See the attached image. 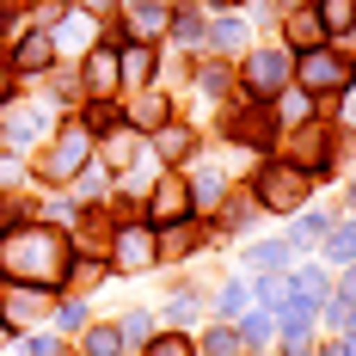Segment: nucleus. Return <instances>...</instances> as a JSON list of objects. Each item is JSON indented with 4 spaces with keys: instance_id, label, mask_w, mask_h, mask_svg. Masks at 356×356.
<instances>
[{
    "instance_id": "10",
    "label": "nucleus",
    "mask_w": 356,
    "mask_h": 356,
    "mask_svg": "<svg viewBox=\"0 0 356 356\" xmlns=\"http://www.w3.org/2000/svg\"><path fill=\"white\" fill-rule=\"evenodd\" d=\"M80 86L86 99H111L123 86V68H117V49H86V68H80Z\"/></svg>"
},
{
    "instance_id": "16",
    "label": "nucleus",
    "mask_w": 356,
    "mask_h": 356,
    "mask_svg": "<svg viewBox=\"0 0 356 356\" xmlns=\"http://www.w3.org/2000/svg\"><path fill=\"white\" fill-rule=\"evenodd\" d=\"M129 123H136V129H160V123H172V99L154 92V86H142V92L129 99Z\"/></svg>"
},
{
    "instance_id": "23",
    "label": "nucleus",
    "mask_w": 356,
    "mask_h": 356,
    "mask_svg": "<svg viewBox=\"0 0 356 356\" xmlns=\"http://www.w3.org/2000/svg\"><path fill=\"white\" fill-rule=\"evenodd\" d=\"M314 13H320V25H325V37H350V25H356V0H320V6H314Z\"/></svg>"
},
{
    "instance_id": "40",
    "label": "nucleus",
    "mask_w": 356,
    "mask_h": 356,
    "mask_svg": "<svg viewBox=\"0 0 356 356\" xmlns=\"http://www.w3.org/2000/svg\"><path fill=\"white\" fill-rule=\"evenodd\" d=\"M197 86H203V92H227V68L203 62V68H197Z\"/></svg>"
},
{
    "instance_id": "46",
    "label": "nucleus",
    "mask_w": 356,
    "mask_h": 356,
    "mask_svg": "<svg viewBox=\"0 0 356 356\" xmlns=\"http://www.w3.org/2000/svg\"><path fill=\"white\" fill-rule=\"evenodd\" d=\"M111 6H117V0H80V13H92V19H105Z\"/></svg>"
},
{
    "instance_id": "21",
    "label": "nucleus",
    "mask_w": 356,
    "mask_h": 356,
    "mask_svg": "<svg viewBox=\"0 0 356 356\" xmlns=\"http://www.w3.org/2000/svg\"><path fill=\"white\" fill-rule=\"evenodd\" d=\"M325 264H356V221H338V227H325Z\"/></svg>"
},
{
    "instance_id": "20",
    "label": "nucleus",
    "mask_w": 356,
    "mask_h": 356,
    "mask_svg": "<svg viewBox=\"0 0 356 356\" xmlns=\"http://www.w3.org/2000/svg\"><path fill=\"white\" fill-rule=\"evenodd\" d=\"M289 283H295V301H301V307H325V295H332V277H325L320 264H307V270L289 277Z\"/></svg>"
},
{
    "instance_id": "35",
    "label": "nucleus",
    "mask_w": 356,
    "mask_h": 356,
    "mask_svg": "<svg viewBox=\"0 0 356 356\" xmlns=\"http://www.w3.org/2000/svg\"><path fill=\"white\" fill-rule=\"evenodd\" d=\"M147 356H191V338L184 332H160V338H147Z\"/></svg>"
},
{
    "instance_id": "51",
    "label": "nucleus",
    "mask_w": 356,
    "mask_h": 356,
    "mask_svg": "<svg viewBox=\"0 0 356 356\" xmlns=\"http://www.w3.org/2000/svg\"><path fill=\"white\" fill-rule=\"evenodd\" d=\"M215 6H240V0H215Z\"/></svg>"
},
{
    "instance_id": "45",
    "label": "nucleus",
    "mask_w": 356,
    "mask_h": 356,
    "mask_svg": "<svg viewBox=\"0 0 356 356\" xmlns=\"http://www.w3.org/2000/svg\"><path fill=\"white\" fill-rule=\"evenodd\" d=\"M13 80H19V74H13L6 62H0V105H13Z\"/></svg>"
},
{
    "instance_id": "42",
    "label": "nucleus",
    "mask_w": 356,
    "mask_h": 356,
    "mask_svg": "<svg viewBox=\"0 0 356 356\" xmlns=\"http://www.w3.org/2000/svg\"><path fill=\"white\" fill-rule=\"evenodd\" d=\"M43 215H49V221H74L80 203H74V197H56V203H43Z\"/></svg>"
},
{
    "instance_id": "43",
    "label": "nucleus",
    "mask_w": 356,
    "mask_h": 356,
    "mask_svg": "<svg viewBox=\"0 0 356 356\" xmlns=\"http://www.w3.org/2000/svg\"><path fill=\"white\" fill-rule=\"evenodd\" d=\"M31 356H62V344H56V332H37V338H31Z\"/></svg>"
},
{
    "instance_id": "48",
    "label": "nucleus",
    "mask_w": 356,
    "mask_h": 356,
    "mask_svg": "<svg viewBox=\"0 0 356 356\" xmlns=\"http://www.w3.org/2000/svg\"><path fill=\"white\" fill-rule=\"evenodd\" d=\"M6 344H13V332H6V325H0V350H6Z\"/></svg>"
},
{
    "instance_id": "9",
    "label": "nucleus",
    "mask_w": 356,
    "mask_h": 356,
    "mask_svg": "<svg viewBox=\"0 0 356 356\" xmlns=\"http://www.w3.org/2000/svg\"><path fill=\"white\" fill-rule=\"evenodd\" d=\"M172 221H191V191H184V178H160L154 203H147V227H172Z\"/></svg>"
},
{
    "instance_id": "2",
    "label": "nucleus",
    "mask_w": 356,
    "mask_h": 356,
    "mask_svg": "<svg viewBox=\"0 0 356 356\" xmlns=\"http://www.w3.org/2000/svg\"><path fill=\"white\" fill-rule=\"evenodd\" d=\"M307 184H314V178L301 172L295 160H270V166L258 172V184H252V197H258V209L301 215V209H307Z\"/></svg>"
},
{
    "instance_id": "44",
    "label": "nucleus",
    "mask_w": 356,
    "mask_h": 356,
    "mask_svg": "<svg viewBox=\"0 0 356 356\" xmlns=\"http://www.w3.org/2000/svg\"><path fill=\"white\" fill-rule=\"evenodd\" d=\"M62 325H86V301H62Z\"/></svg>"
},
{
    "instance_id": "32",
    "label": "nucleus",
    "mask_w": 356,
    "mask_h": 356,
    "mask_svg": "<svg viewBox=\"0 0 356 356\" xmlns=\"http://www.w3.org/2000/svg\"><path fill=\"white\" fill-rule=\"evenodd\" d=\"M277 117H289V123H314V92H289V86H283Z\"/></svg>"
},
{
    "instance_id": "34",
    "label": "nucleus",
    "mask_w": 356,
    "mask_h": 356,
    "mask_svg": "<svg viewBox=\"0 0 356 356\" xmlns=\"http://www.w3.org/2000/svg\"><path fill=\"white\" fill-rule=\"evenodd\" d=\"M234 332H240V344H246V350H264V338H270V320H264V314H252V320H240Z\"/></svg>"
},
{
    "instance_id": "8",
    "label": "nucleus",
    "mask_w": 356,
    "mask_h": 356,
    "mask_svg": "<svg viewBox=\"0 0 356 356\" xmlns=\"http://www.w3.org/2000/svg\"><path fill=\"white\" fill-rule=\"evenodd\" d=\"M43 314H49V295L37 283H13L0 295V325H6V332H25V325H37Z\"/></svg>"
},
{
    "instance_id": "15",
    "label": "nucleus",
    "mask_w": 356,
    "mask_h": 356,
    "mask_svg": "<svg viewBox=\"0 0 356 356\" xmlns=\"http://www.w3.org/2000/svg\"><path fill=\"white\" fill-rule=\"evenodd\" d=\"M117 68H123V86H154V68H160V56L147 49V43H117Z\"/></svg>"
},
{
    "instance_id": "11",
    "label": "nucleus",
    "mask_w": 356,
    "mask_h": 356,
    "mask_svg": "<svg viewBox=\"0 0 356 356\" xmlns=\"http://www.w3.org/2000/svg\"><path fill=\"white\" fill-rule=\"evenodd\" d=\"M184 191H191V209H221V203H227V172H221L215 160H203V166H191Z\"/></svg>"
},
{
    "instance_id": "6",
    "label": "nucleus",
    "mask_w": 356,
    "mask_h": 356,
    "mask_svg": "<svg viewBox=\"0 0 356 356\" xmlns=\"http://www.w3.org/2000/svg\"><path fill=\"white\" fill-rule=\"evenodd\" d=\"M289 49H246V92L264 99V92H283L289 86Z\"/></svg>"
},
{
    "instance_id": "50",
    "label": "nucleus",
    "mask_w": 356,
    "mask_h": 356,
    "mask_svg": "<svg viewBox=\"0 0 356 356\" xmlns=\"http://www.w3.org/2000/svg\"><path fill=\"white\" fill-rule=\"evenodd\" d=\"M344 325H356V307H344Z\"/></svg>"
},
{
    "instance_id": "22",
    "label": "nucleus",
    "mask_w": 356,
    "mask_h": 356,
    "mask_svg": "<svg viewBox=\"0 0 356 356\" xmlns=\"http://www.w3.org/2000/svg\"><path fill=\"white\" fill-rule=\"evenodd\" d=\"M246 301H252V283H246V277H227L221 295H215V314H221V320H240V314H246Z\"/></svg>"
},
{
    "instance_id": "17",
    "label": "nucleus",
    "mask_w": 356,
    "mask_h": 356,
    "mask_svg": "<svg viewBox=\"0 0 356 356\" xmlns=\"http://www.w3.org/2000/svg\"><path fill=\"white\" fill-rule=\"evenodd\" d=\"M191 147H197V136H191L184 123H160V129H154V154H160L166 166H184Z\"/></svg>"
},
{
    "instance_id": "12",
    "label": "nucleus",
    "mask_w": 356,
    "mask_h": 356,
    "mask_svg": "<svg viewBox=\"0 0 356 356\" xmlns=\"http://www.w3.org/2000/svg\"><path fill=\"white\" fill-rule=\"evenodd\" d=\"M283 43L301 56V49H325V25L314 6H295V13H283Z\"/></svg>"
},
{
    "instance_id": "30",
    "label": "nucleus",
    "mask_w": 356,
    "mask_h": 356,
    "mask_svg": "<svg viewBox=\"0 0 356 356\" xmlns=\"http://www.w3.org/2000/svg\"><path fill=\"white\" fill-rule=\"evenodd\" d=\"M325 227H332V221H325L320 209H307V215H301V221H295V234H289V252H301V246H314V240H320Z\"/></svg>"
},
{
    "instance_id": "4",
    "label": "nucleus",
    "mask_w": 356,
    "mask_h": 356,
    "mask_svg": "<svg viewBox=\"0 0 356 356\" xmlns=\"http://www.w3.org/2000/svg\"><path fill=\"white\" fill-rule=\"evenodd\" d=\"M56 129V99H31V105H6V117H0V136H6V147H37L43 136Z\"/></svg>"
},
{
    "instance_id": "28",
    "label": "nucleus",
    "mask_w": 356,
    "mask_h": 356,
    "mask_svg": "<svg viewBox=\"0 0 356 356\" xmlns=\"http://www.w3.org/2000/svg\"><path fill=\"white\" fill-rule=\"evenodd\" d=\"M123 350V338H117V325H92L86 338H80V356H117Z\"/></svg>"
},
{
    "instance_id": "41",
    "label": "nucleus",
    "mask_w": 356,
    "mask_h": 356,
    "mask_svg": "<svg viewBox=\"0 0 356 356\" xmlns=\"http://www.w3.org/2000/svg\"><path fill=\"white\" fill-rule=\"evenodd\" d=\"M325 301H344V307H356V264H344V277H338V289H332Z\"/></svg>"
},
{
    "instance_id": "3",
    "label": "nucleus",
    "mask_w": 356,
    "mask_h": 356,
    "mask_svg": "<svg viewBox=\"0 0 356 356\" xmlns=\"http://www.w3.org/2000/svg\"><path fill=\"white\" fill-rule=\"evenodd\" d=\"M147 264H160V234L147 221H129L111 234V252H105V270H123V277H142Z\"/></svg>"
},
{
    "instance_id": "26",
    "label": "nucleus",
    "mask_w": 356,
    "mask_h": 356,
    "mask_svg": "<svg viewBox=\"0 0 356 356\" xmlns=\"http://www.w3.org/2000/svg\"><path fill=\"white\" fill-rule=\"evenodd\" d=\"M252 295H258L264 307H295V283H289L283 270H277V277H258V289H252Z\"/></svg>"
},
{
    "instance_id": "52",
    "label": "nucleus",
    "mask_w": 356,
    "mask_h": 356,
    "mask_svg": "<svg viewBox=\"0 0 356 356\" xmlns=\"http://www.w3.org/2000/svg\"><path fill=\"white\" fill-rule=\"evenodd\" d=\"M350 203H356V184H350Z\"/></svg>"
},
{
    "instance_id": "31",
    "label": "nucleus",
    "mask_w": 356,
    "mask_h": 356,
    "mask_svg": "<svg viewBox=\"0 0 356 356\" xmlns=\"http://www.w3.org/2000/svg\"><path fill=\"white\" fill-rule=\"evenodd\" d=\"M105 191H111V172H105V166H99V172L80 166V197H74V203H105Z\"/></svg>"
},
{
    "instance_id": "47",
    "label": "nucleus",
    "mask_w": 356,
    "mask_h": 356,
    "mask_svg": "<svg viewBox=\"0 0 356 356\" xmlns=\"http://www.w3.org/2000/svg\"><path fill=\"white\" fill-rule=\"evenodd\" d=\"M344 123H350V129H356V92H350V99H344Z\"/></svg>"
},
{
    "instance_id": "37",
    "label": "nucleus",
    "mask_w": 356,
    "mask_h": 356,
    "mask_svg": "<svg viewBox=\"0 0 356 356\" xmlns=\"http://www.w3.org/2000/svg\"><path fill=\"white\" fill-rule=\"evenodd\" d=\"M203 31H209V25H203L197 13H178V19H172V37H178V43H203Z\"/></svg>"
},
{
    "instance_id": "38",
    "label": "nucleus",
    "mask_w": 356,
    "mask_h": 356,
    "mask_svg": "<svg viewBox=\"0 0 356 356\" xmlns=\"http://www.w3.org/2000/svg\"><path fill=\"white\" fill-rule=\"evenodd\" d=\"M184 252H191V227H184V221H172V234H166L160 258H184Z\"/></svg>"
},
{
    "instance_id": "39",
    "label": "nucleus",
    "mask_w": 356,
    "mask_h": 356,
    "mask_svg": "<svg viewBox=\"0 0 356 356\" xmlns=\"http://www.w3.org/2000/svg\"><path fill=\"white\" fill-rule=\"evenodd\" d=\"M80 123H86V129H111V123H117V111H111L105 99H92V105H86V117H80Z\"/></svg>"
},
{
    "instance_id": "27",
    "label": "nucleus",
    "mask_w": 356,
    "mask_h": 356,
    "mask_svg": "<svg viewBox=\"0 0 356 356\" xmlns=\"http://www.w3.org/2000/svg\"><path fill=\"white\" fill-rule=\"evenodd\" d=\"M129 43H142V37H154V31H166V6H129Z\"/></svg>"
},
{
    "instance_id": "7",
    "label": "nucleus",
    "mask_w": 356,
    "mask_h": 356,
    "mask_svg": "<svg viewBox=\"0 0 356 356\" xmlns=\"http://www.w3.org/2000/svg\"><path fill=\"white\" fill-rule=\"evenodd\" d=\"M86 154H92V129L86 123H68L56 136V147H49V160H43V178H74L86 166Z\"/></svg>"
},
{
    "instance_id": "13",
    "label": "nucleus",
    "mask_w": 356,
    "mask_h": 356,
    "mask_svg": "<svg viewBox=\"0 0 356 356\" xmlns=\"http://www.w3.org/2000/svg\"><path fill=\"white\" fill-rule=\"evenodd\" d=\"M56 62V43H49V31H25L19 43H13V56H6V68L13 74H43Z\"/></svg>"
},
{
    "instance_id": "18",
    "label": "nucleus",
    "mask_w": 356,
    "mask_h": 356,
    "mask_svg": "<svg viewBox=\"0 0 356 356\" xmlns=\"http://www.w3.org/2000/svg\"><path fill=\"white\" fill-rule=\"evenodd\" d=\"M203 43H215L221 56H246V49H252V31H246V19H215L209 31H203Z\"/></svg>"
},
{
    "instance_id": "33",
    "label": "nucleus",
    "mask_w": 356,
    "mask_h": 356,
    "mask_svg": "<svg viewBox=\"0 0 356 356\" xmlns=\"http://www.w3.org/2000/svg\"><path fill=\"white\" fill-rule=\"evenodd\" d=\"M258 221V197L252 191H234V203H227V227H252Z\"/></svg>"
},
{
    "instance_id": "1",
    "label": "nucleus",
    "mask_w": 356,
    "mask_h": 356,
    "mask_svg": "<svg viewBox=\"0 0 356 356\" xmlns=\"http://www.w3.org/2000/svg\"><path fill=\"white\" fill-rule=\"evenodd\" d=\"M68 270H74V252H68L62 234H49V227H13V234H0V277L56 289V283H68Z\"/></svg>"
},
{
    "instance_id": "14",
    "label": "nucleus",
    "mask_w": 356,
    "mask_h": 356,
    "mask_svg": "<svg viewBox=\"0 0 356 356\" xmlns=\"http://www.w3.org/2000/svg\"><path fill=\"white\" fill-rule=\"evenodd\" d=\"M332 129H320V123H307L301 136H295V160H301V172L307 178H320V172H332Z\"/></svg>"
},
{
    "instance_id": "5",
    "label": "nucleus",
    "mask_w": 356,
    "mask_h": 356,
    "mask_svg": "<svg viewBox=\"0 0 356 356\" xmlns=\"http://www.w3.org/2000/svg\"><path fill=\"white\" fill-rule=\"evenodd\" d=\"M289 80H301V92H332V86L350 80V62H344L338 49H301V56L289 62Z\"/></svg>"
},
{
    "instance_id": "49",
    "label": "nucleus",
    "mask_w": 356,
    "mask_h": 356,
    "mask_svg": "<svg viewBox=\"0 0 356 356\" xmlns=\"http://www.w3.org/2000/svg\"><path fill=\"white\" fill-rule=\"evenodd\" d=\"M129 6H166V0H129Z\"/></svg>"
},
{
    "instance_id": "24",
    "label": "nucleus",
    "mask_w": 356,
    "mask_h": 356,
    "mask_svg": "<svg viewBox=\"0 0 356 356\" xmlns=\"http://www.w3.org/2000/svg\"><path fill=\"white\" fill-rule=\"evenodd\" d=\"M166 320H172L178 332H184L191 320H203V295H197V289H172V301H166Z\"/></svg>"
},
{
    "instance_id": "25",
    "label": "nucleus",
    "mask_w": 356,
    "mask_h": 356,
    "mask_svg": "<svg viewBox=\"0 0 356 356\" xmlns=\"http://www.w3.org/2000/svg\"><path fill=\"white\" fill-rule=\"evenodd\" d=\"M49 43H56V49H74V56H80V49L92 43V13H80V19H68V25H62V31L49 37Z\"/></svg>"
},
{
    "instance_id": "29",
    "label": "nucleus",
    "mask_w": 356,
    "mask_h": 356,
    "mask_svg": "<svg viewBox=\"0 0 356 356\" xmlns=\"http://www.w3.org/2000/svg\"><path fill=\"white\" fill-rule=\"evenodd\" d=\"M246 350V344H240V332H234V320H221L209 332V338H203V356H240Z\"/></svg>"
},
{
    "instance_id": "19",
    "label": "nucleus",
    "mask_w": 356,
    "mask_h": 356,
    "mask_svg": "<svg viewBox=\"0 0 356 356\" xmlns=\"http://www.w3.org/2000/svg\"><path fill=\"white\" fill-rule=\"evenodd\" d=\"M289 258H295V252H289V240H258V246H246V270H258V277H277Z\"/></svg>"
},
{
    "instance_id": "36",
    "label": "nucleus",
    "mask_w": 356,
    "mask_h": 356,
    "mask_svg": "<svg viewBox=\"0 0 356 356\" xmlns=\"http://www.w3.org/2000/svg\"><path fill=\"white\" fill-rule=\"evenodd\" d=\"M117 338H123V344H129V350H136V344H142V338H154V320H147V314H129V320L117 325Z\"/></svg>"
}]
</instances>
